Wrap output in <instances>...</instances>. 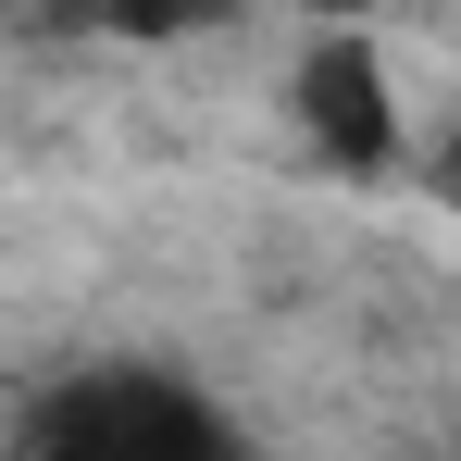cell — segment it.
<instances>
[{"label": "cell", "instance_id": "cell-1", "mask_svg": "<svg viewBox=\"0 0 461 461\" xmlns=\"http://www.w3.org/2000/svg\"><path fill=\"white\" fill-rule=\"evenodd\" d=\"M13 449H38V461H237L249 424L175 362H63L13 411Z\"/></svg>", "mask_w": 461, "mask_h": 461}, {"label": "cell", "instance_id": "cell-3", "mask_svg": "<svg viewBox=\"0 0 461 461\" xmlns=\"http://www.w3.org/2000/svg\"><path fill=\"white\" fill-rule=\"evenodd\" d=\"M237 0H100V38H212Z\"/></svg>", "mask_w": 461, "mask_h": 461}, {"label": "cell", "instance_id": "cell-4", "mask_svg": "<svg viewBox=\"0 0 461 461\" xmlns=\"http://www.w3.org/2000/svg\"><path fill=\"white\" fill-rule=\"evenodd\" d=\"M411 175H424V200H437V212L461 225V113L437 125V138H411Z\"/></svg>", "mask_w": 461, "mask_h": 461}, {"label": "cell", "instance_id": "cell-2", "mask_svg": "<svg viewBox=\"0 0 461 461\" xmlns=\"http://www.w3.org/2000/svg\"><path fill=\"white\" fill-rule=\"evenodd\" d=\"M287 125H300V150L324 162V175H349V187L411 175V113H399V76H386V50H375V13L300 38V63H287Z\"/></svg>", "mask_w": 461, "mask_h": 461}, {"label": "cell", "instance_id": "cell-5", "mask_svg": "<svg viewBox=\"0 0 461 461\" xmlns=\"http://www.w3.org/2000/svg\"><path fill=\"white\" fill-rule=\"evenodd\" d=\"M275 13H300V25H349V13H375V0H275Z\"/></svg>", "mask_w": 461, "mask_h": 461}]
</instances>
